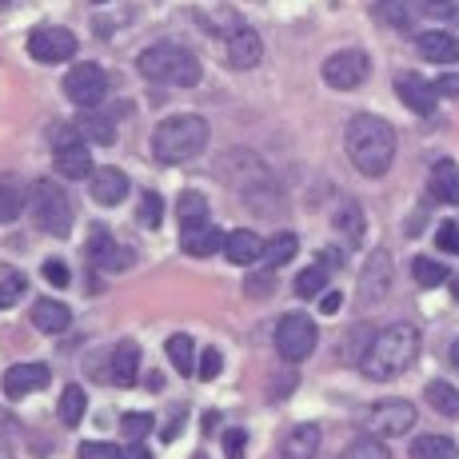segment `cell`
<instances>
[{"instance_id":"cb8c5ba5","label":"cell","mask_w":459,"mask_h":459,"mask_svg":"<svg viewBox=\"0 0 459 459\" xmlns=\"http://www.w3.org/2000/svg\"><path fill=\"white\" fill-rule=\"evenodd\" d=\"M32 324H37L40 332L56 335V332H65L68 324H73V312H68L60 299H37V304H32Z\"/></svg>"},{"instance_id":"d6986e66","label":"cell","mask_w":459,"mask_h":459,"mask_svg":"<svg viewBox=\"0 0 459 459\" xmlns=\"http://www.w3.org/2000/svg\"><path fill=\"white\" fill-rule=\"evenodd\" d=\"M431 196L439 200V204H459V168L452 160H436L431 164Z\"/></svg>"},{"instance_id":"277c9868","label":"cell","mask_w":459,"mask_h":459,"mask_svg":"<svg viewBox=\"0 0 459 459\" xmlns=\"http://www.w3.org/2000/svg\"><path fill=\"white\" fill-rule=\"evenodd\" d=\"M140 73H144L148 81L196 88L200 84V60L192 56L188 48H180V44L160 40V44H148V48L140 52Z\"/></svg>"},{"instance_id":"74e56055","label":"cell","mask_w":459,"mask_h":459,"mask_svg":"<svg viewBox=\"0 0 459 459\" xmlns=\"http://www.w3.org/2000/svg\"><path fill=\"white\" fill-rule=\"evenodd\" d=\"M335 228L348 232L351 244H359V236H364V212H359V204H343L340 216H335Z\"/></svg>"},{"instance_id":"6da1fadb","label":"cell","mask_w":459,"mask_h":459,"mask_svg":"<svg viewBox=\"0 0 459 459\" xmlns=\"http://www.w3.org/2000/svg\"><path fill=\"white\" fill-rule=\"evenodd\" d=\"M343 144H348V160L364 176H384L395 160V128L387 120L372 117V112L351 117Z\"/></svg>"},{"instance_id":"11a10c76","label":"cell","mask_w":459,"mask_h":459,"mask_svg":"<svg viewBox=\"0 0 459 459\" xmlns=\"http://www.w3.org/2000/svg\"><path fill=\"white\" fill-rule=\"evenodd\" d=\"M92 4H108V0H92Z\"/></svg>"},{"instance_id":"9c48e42d","label":"cell","mask_w":459,"mask_h":459,"mask_svg":"<svg viewBox=\"0 0 459 459\" xmlns=\"http://www.w3.org/2000/svg\"><path fill=\"white\" fill-rule=\"evenodd\" d=\"M416 428V408L408 400H379L368 411V431L379 439H392V436H408Z\"/></svg>"},{"instance_id":"d4e9b609","label":"cell","mask_w":459,"mask_h":459,"mask_svg":"<svg viewBox=\"0 0 459 459\" xmlns=\"http://www.w3.org/2000/svg\"><path fill=\"white\" fill-rule=\"evenodd\" d=\"M387 276H392V260H387L384 252H376L372 260H368L364 268V284H359V296H364V304H372L387 292Z\"/></svg>"},{"instance_id":"9f6ffc18","label":"cell","mask_w":459,"mask_h":459,"mask_svg":"<svg viewBox=\"0 0 459 459\" xmlns=\"http://www.w3.org/2000/svg\"><path fill=\"white\" fill-rule=\"evenodd\" d=\"M431 4H447V0H431Z\"/></svg>"},{"instance_id":"f35d334b","label":"cell","mask_w":459,"mask_h":459,"mask_svg":"<svg viewBox=\"0 0 459 459\" xmlns=\"http://www.w3.org/2000/svg\"><path fill=\"white\" fill-rule=\"evenodd\" d=\"M148 431H152V416H144V411L120 416V436H125V439H144Z\"/></svg>"},{"instance_id":"30bf717a","label":"cell","mask_w":459,"mask_h":459,"mask_svg":"<svg viewBox=\"0 0 459 459\" xmlns=\"http://www.w3.org/2000/svg\"><path fill=\"white\" fill-rule=\"evenodd\" d=\"M29 56L40 60V65H65V60L76 56V37L68 29H56V24L37 29L29 37Z\"/></svg>"},{"instance_id":"83f0119b","label":"cell","mask_w":459,"mask_h":459,"mask_svg":"<svg viewBox=\"0 0 459 459\" xmlns=\"http://www.w3.org/2000/svg\"><path fill=\"white\" fill-rule=\"evenodd\" d=\"M168 359H172V368L180 376H192L196 372V343H192V335H184V332H176L172 340H168Z\"/></svg>"},{"instance_id":"2e32d148","label":"cell","mask_w":459,"mask_h":459,"mask_svg":"<svg viewBox=\"0 0 459 459\" xmlns=\"http://www.w3.org/2000/svg\"><path fill=\"white\" fill-rule=\"evenodd\" d=\"M224 255L232 264H240V268H248V264L264 260V240L252 232V228H236V232H228V240H224Z\"/></svg>"},{"instance_id":"484cf974","label":"cell","mask_w":459,"mask_h":459,"mask_svg":"<svg viewBox=\"0 0 459 459\" xmlns=\"http://www.w3.org/2000/svg\"><path fill=\"white\" fill-rule=\"evenodd\" d=\"M24 212V184L13 172L0 176V224H13Z\"/></svg>"},{"instance_id":"816d5d0a","label":"cell","mask_w":459,"mask_h":459,"mask_svg":"<svg viewBox=\"0 0 459 459\" xmlns=\"http://www.w3.org/2000/svg\"><path fill=\"white\" fill-rule=\"evenodd\" d=\"M144 387H148V392H160V387H164L160 372H152V376H148V379H144Z\"/></svg>"},{"instance_id":"6f0895ef","label":"cell","mask_w":459,"mask_h":459,"mask_svg":"<svg viewBox=\"0 0 459 459\" xmlns=\"http://www.w3.org/2000/svg\"><path fill=\"white\" fill-rule=\"evenodd\" d=\"M455 280H459V276H455ZM455 292H459V284H455Z\"/></svg>"},{"instance_id":"f907efd6","label":"cell","mask_w":459,"mask_h":459,"mask_svg":"<svg viewBox=\"0 0 459 459\" xmlns=\"http://www.w3.org/2000/svg\"><path fill=\"white\" fill-rule=\"evenodd\" d=\"M340 304H343V296H340V292H324L320 312H324V316H335V312H340Z\"/></svg>"},{"instance_id":"603a6c76","label":"cell","mask_w":459,"mask_h":459,"mask_svg":"<svg viewBox=\"0 0 459 459\" xmlns=\"http://www.w3.org/2000/svg\"><path fill=\"white\" fill-rule=\"evenodd\" d=\"M176 216H180V232L212 224L208 220V196L204 192H180V200H176Z\"/></svg>"},{"instance_id":"f5cc1de1","label":"cell","mask_w":459,"mask_h":459,"mask_svg":"<svg viewBox=\"0 0 459 459\" xmlns=\"http://www.w3.org/2000/svg\"><path fill=\"white\" fill-rule=\"evenodd\" d=\"M0 459H16V455H13V444H8L4 436H0Z\"/></svg>"},{"instance_id":"d6a6232c","label":"cell","mask_w":459,"mask_h":459,"mask_svg":"<svg viewBox=\"0 0 459 459\" xmlns=\"http://www.w3.org/2000/svg\"><path fill=\"white\" fill-rule=\"evenodd\" d=\"M324 288H328V268L324 264H312V268H304L296 276V296H304V299L324 296Z\"/></svg>"},{"instance_id":"836d02e7","label":"cell","mask_w":459,"mask_h":459,"mask_svg":"<svg viewBox=\"0 0 459 459\" xmlns=\"http://www.w3.org/2000/svg\"><path fill=\"white\" fill-rule=\"evenodd\" d=\"M84 408H88V400H84V387L68 384V387H65V395H60V420H65L68 428H76V423L84 420Z\"/></svg>"},{"instance_id":"8992f818","label":"cell","mask_w":459,"mask_h":459,"mask_svg":"<svg viewBox=\"0 0 459 459\" xmlns=\"http://www.w3.org/2000/svg\"><path fill=\"white\" fill-rule=\"evenodd\" d=\"M316 340H320V332H316L312 316H304V312H288L284 320L276 324V351L288 364H299V359L312 356Z\"/></svg>"},{"instance_id":"7c38bea8","label":"cell","mask_w":459,"mask_h":459,"mask_svg":"<svg viewBox=\"0 0 459 459\" xmlns=\"http://www.w3.org/2000/svg\"><path fill=\"white\" fill-rule=\"evenodd\" d=\"M48 364H13L4 372V395L8 400H24V395H37L48 387Z\"/></svg>"},{"instance_id":"ffe728a7","label":"cell","mask_w":459,"mask_h":459,"mask_svg":"<svg viewBox=\"0 0 459 459\" xmlns=\"http://www.w3.org/2000/svg\"><path fill=\"white\" fill-rule=\"evenodd\" d=\"M56 172L68 176V180H84V176H92V152H88V144H68V148H56Z\"/></svg>"},{"instance_id":"7bdbcfd3","label":"cell","mask_w":459,"mask_h":459,"mask_svg":"<svg viewBox=\"0 0 459 459\" xmlns=\"http://www.w3.org/2000/svg\"><path fill=\"white\" fill-rule=\"evenodd\" d=\"M244 447H248V436H244L240 428L224 431V455L228 459H244Z\"/></svg>"},{"instance_id":"db71d44e","label":"cell","mask_w":459,"mask_h":459,"mask_svg":"<svg viewBox=\"0 0 459 459\" xmlns=\"http://www.w3.org/2000/svg\"><path fill=\"white\" fill-rule=\"evenodd\" d=\"M452 364H455V368H459V340H455V343H452Z\"/></svg>"},{"instance_id":"44dd1931","label":"cell","mask_w":459,"mask_h":459,"mask_svg":"<svg viewBox=\"0 0 459 459\" xmlns=\"http://www.w3.org/2000/svg\"><path fill=\"white\" fill-rule=\"evenodd\" d=\"M140 376V343L136 340H120L117 351H112V379L120 387H132Z\"/></svg>"},{"instance_id":"bcb514c9","label":"cell","mask_w":459,"mask_h":459,"mask_svg":"<svg viewBox=\"0 0 459 459\" xmlns=\"http://www.w3.org/2000/svg\"><path fill=\"white\" fill-rule=\"evenodd\" d=\"M81 459H120V447H112V444H84Z\"/></svg>"},{"instance_id":"b9f144b4","label":"cell","mask_w":459,"mask_h":459,"mask_svg":"<svg viewBox=\"0 0 459 459\" xmlns=\"http://www.w3.org/2000/svg\"><path fill=\"white\" fill-rule=\"evenodd\" d=\"M436 244L444 252H452V255H459V224H452V220H447V224H439V232H436Z\"/></svg>"},{"instance_id":"5b68a950","label":"cell","mask_w":459,"mask_h":459,"mask_svg":"<svg viewBox=\"0 0 459 459\" xmlns=\"http://www.w3.org/2000/svg\"><path fill=\"white\" fill-rule=\"evenodd\" d=\"M32 216L44 236H68L73 228V204H68V192L52 180L32 184Z\"/></svg>"},{"instance_id":"4fadbf2b","label":"cell","mask_w":459,"mask_h":459,"mask_svg":"<svg viewBox=\"0 0 459 459\" xmlns=\"http://www.w3.org/2000/svg\"><path fill=\"white\" fill-rule=\"evenodd\" d=\"M395 92H400V100L408 104L416 117H436V100H439L436 84L420 81L416 73H400L395 76Z\"/></svg>"},{"instance_id":"ac0fdd59","label":"cell","mask_w":459,"mask_h":459,"mask_svg":"<svg viewBox=\"0 0 459 459\" xmlns=\"http://www.w3.org/2000/svg\"><path fill=\"white\" fill-rule=\"evenodd\" d=\"M316 452H320V428H316V423H299V428H292L284 439V447H280L284 459H316Z\"/></svg>"},{"instance_id":"3957f363","label":"cell","mask_w":459,"mask_h":459,"mask_svg":"<svg viewBox=\"0 0 459 459\" xmlns=\"http://www.w3.org/2000/svg\"><path fill=\"white\" fill-rule=\"evenodd\" d=\"M208 148V120L196 112H180V117H168L152 132V152L164 164H184L196 160Z\"/></svg>"},{"instance_id":"60d3db41","label":"cell","mask_w":459,"mask_h":459,"mask_svg":"<svg viewBox=\"0 0 459 459\" xmlns=\"http://www.w3.org/2000/svg\"><path fill=\"white\" fill-rule=\"evenodd\" d=\"M220 368H224V356H220V348H204V351H200V364H196V376L200 379H216Z\"/></svg>"},{"instance_id":"ba28073f","label":"cell","mask_w":459,"mask_h":459,"mask_svg":"<svg viewBox=\"0 0 459 459\" xmlns=\"http://www.w3.org/2000/svg\"><path fill=\"white\" fill-rule=\"evenodd\" d=\"M65 96L76 104V108H96V104L108 96V76H104L100 65H73L65 76Z\"/></svg>"},{"instance_id":"ab89813d","label":"cell","mask_w":459,"mask_h":459,"mask_svg":"<svg viewBox=\"0 0 459 459\" xmlns=\"http://www.w3.org/2000/svg\"><path fill=\"white\" fill-rule=\"evenodd\" d=\"M21 296H24V276H16V272H8V276L0 280V307H13Z\"/></svg>"},{"instance_id":"7dc6e473","label":"cell","mask_w":459,"mask_h":459,"mask_svg":"<svg viewBox=\"0 0 459 459\" xmlns=\"http://www.w3.org/2000/svg\"><path fill=\"white\" fill-rule=\"evenodd\" d=\"M436 92L459 100V73H444V76H439V81H436Z\"/></svg>"},{"instance_id":"e0dca14e","label":"cell","mask_w":459,"mask_h":459,"mask_svg":"<svg viewBox=\"0 0 459 459\" xmlns=\"http://www.w3.org/2000/svg\"><path fill=\"white\" fill-rule=\"evenodd\" d=\"M416 48H420L423 60H431V65H459V40L452 32H420Z\"/></svg>"},{"instance_id":"4dcf8cb0","label":"cell","mask_w":459,"mask_h":459,"mask_svg":"<svg viewBox=\"0 0 459 459\" xmlns=\"http://www.w3.org/2000/svg\"><path fill=\"white\" fill-rule=\"evenodd\" d=\"M299 252V240L292 232H280V236H272L268 244H264V264H268V268H284L288 260H292V255Z\"/></svg>"},{"instance_id":"f1b7e54d","label":"cell","mask_w":459,"mask_h":459,"mask_svg":"<svg viewBox=\"0 0 459 459\" xmlns=\"http://www.w3.org/2000/svg\"><path fill=\"white\" fill-rule=\"evenodd\" d=\"M423 395H428V403L439 411V416L459 420V392H455L452 384H447V379H431L428 392H423Z\"/></svg>"},{"instance_id":"f6af8a7d","label":"cell","mask_w":459,"mask_h":459,"mask_svg":"<svg viewBox=\"0 0 459 459\" xmlns=\"http://www.w3.org/2000/svg\"><path fill=\"white\" fill-rule=\"evenodd\" d=\"M81 128H76V125H60L56 132H52V148H68V144H81ZM84 144H88V140H84Z\"/></svg>"},{"instance_id":"91938a15","label":"cell","mask_w":459,"mask_h":459,"mask_svg":"<svg viewBox=\"0 0 459 459\" xmlns=\"http://www.w3.org/2000/svg\"><path fill=\"white\" fill-rule=\"evenodd\" d=\"M0 4H4V0H0Z\"/></svg>"},{"instance_id":"1f68e13d","label":"cell","mask_w":459,"mask_h":459,"mask_svg":"<svg viewBox=\"0 0 459 459\" xmlns=\"http://www.w3.org/2000/svg\"><path fill=\"white\" fill-rule=\"evenodd\" d=\"M411 276H416L420 288H439L444 280H452L444 264H439V260H428V255H416V260H411Z\"/></svg>"},{"instance_id":"4316f807","label":"cell","mask_w":459,"mask_h":459,"mask_svg":"<svg viewBox=\"0 0 459 459\" xmlns=\"http://www.w3.org/2000/svg\"><path fill=\"white\" fill-rule=\"evenodd\" d=\"M76 128H81V136L88 140V144H112V140H117V125H112V117L92 112V108H84V120Z\"/></svg>"},{"instance_id":"681fc988","label":"cell","mask_w":459,"mask_h":459,"mask_svg":"<svg viewBox=\"0 0 459 459\" xmlns=\"http://www.w3.org/2000/svg\"><path fill=\"white\" fill-rule=\"evenodd\" d=\"M120 459H152V452H148V447L140 444V439H128V447L120 452Z\"/></svg>"},{"instance_id":"7402d4cb","label":"cell","mask_w":459,"mask_h":459,"mask_svg":"<svg viewBox=\"0 0 459 459\" xmlns=\"http://www.w3.org/2000/svg\"><path fill=\"white\" fill-rule=\"evenodd\" d=\"M228 236L220 232L216 224H204V228H192V232H180V244L188 255H196V260H204V255H212L216 248H224Z\"/></svg>"},{"instance_id":"f546056e","label":"cell","mask_w":459,"mask_h":459,"mask_svg":"<svg viewBox=\"0 0 459 459\" xmlns=\"http://www.w3.org/2000/svg\"><path fill=\"white\" fill-rule=\"evenodd\" d=\"M455 444L447 436H420L411 439V459H455Z\"/></svg>"},{"instance_id":"8fae6325","label":"cell","mask_w":459,"mask_h":459,"mask_svg":"<svg viewBox=\"0 0 459 459\" xmlns=\"http://www.w3.org/2000/svg\"><path fill=\"white\" fill-rule=\"evenodd\" d=\"M84 255H88V264H92V268H100V272H120V268H128V264H132V252L120 248V244L104 232V228H92Z\"/></svg>"},{"instance_id":"7a4b0ae2","label":"cell","mask_w":459,"mask_h":459,"mask_svg":"<svg viewBox=\"0 0 459 459\" xmlns=\"http://www.w3.org/2000/svg\"><path fill=\"white\" fill-rule=\"evenodd\" d=\"M420 332L411 324H392V328L376 332L368 343L364 359H359V372L368 379H395L403 376L411 364L420 359Z\"/></svg>"},{"instance_id":"e575fe53","label":"cell","mask_w":459,"mask_h":459,"mask_svg":"<svg viewBox=\"0 0 459 459\" xmlns=\"http://www.w3.org/2000/svg\"><path fill=\"white\" fill-rule=\"evenodd\" d=\"M376 13H379V21H387L392 29H408L411 16H416V8H411V0H384Z\"/></svg>"},{"instance_id":"8d00e7d4","label":"cell","mask_w":459,"mask_h":459,"mask_svg":"<svg viewBox=\"0 0 459 459\" xmlns=\"http://www.w3.org/2000/svg\"><path fill=\"white\" fill-rule=\"evenodd\" d=\"M136 220L144 228H160V220H164V196H160V192H144V196H140Z\"/></svg>"},{"instance_id":"5bb4252c","label":"cell","mask_w":459,"mask_h":459,"mask_svg":"<svg viewBox=\"0 0 459 459\" xmlns=\"http://www.w3.org/2000/svg\"><path fill=\"white\" fill-rule=\"evenodd\" d=\"M88 192H92L96 204L112 208V204H120V200L128 196V176L120 172V168H112V164L92 168V176H88Z\"/></svg>"},{"instance_id":"ee69618b","label":"cell","mask_w":459,"mask_h":459,"mask_svg":"<svg viewBox=\"0 0 459 459\" xmlns=\"http://www.w3.org/2000/svg\"><path fill=\"white\" fill-rule=\"evenodd\" d=\"M44 280L56 288H68L73 280H68V264L65 260H44Z\"/></svg>"},{"instance_id":"d590c367","label":"cell","mask_w":459,"mask_h":459,"mask_svg":"<svg viewBox=\"0 0 459 459\" xmlns=\"http://www.w3.org/2000/svg\"><path fill=\"white\" fill-rule=\"evenodd\" d=\"M343 459H392V452H387V444L379 436H364L343 452Z\"/></svg>"},{"instance_id":"680465c9","label":"cell","mask_w":459,"mask_h":459,"mask_svg":"<svg viewBox=\"0 0 459 459\" xmlns=\"http://www.w3.org/2000/svg\"><path fill=\"white\" fill-rule=\"evenodd\" d=\"M196 459H208V455H196Z\"/></svg>"},{"instance_id":"c3c4849f","label":"cell","mask_w":459,"mask_h":459,"mask_svg":"<svg viewBox=\"0 0 459 459\" xmlns=\"http://www.w3.org/2000/svg\"><path fill=\"white\" fill-rule=\"evenodd\" d=\"M268 292H272V268L248 280V296H268Z\"/></svg>"},{"instance_id":"52a82bcc","label":"cell","mask_w":459,"mask_h":459,"mask_svg":"<svg viewBox=\"0 0 459 459\" xmlns=\"http://www.w3.org/2000/svg\"><path fill=\"white\" fill-rule=\"evenodd\" d=\"M368 73H372V60H368L364 48H340L324 60V81H328V88H335V92L359 88L368 81Z\"/></svg>"},{"instance_id":"9a60e30c","label":"cell","mask_w":459,"mask_h":459,"mask_svg":"<svg viewBox=\"0 0 459 459\" xmlns=\"http://www.w3.org/2000/svg\"><path fill=\"white\" fill-rule=\"evenodd\" d=\"M224 56L232 68H240V73H248V68L260 65L264 56V40L255 37L252 29H232L228 32V44H224Z\"/></svg>"}]
</instances>
